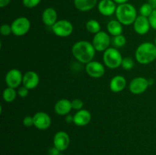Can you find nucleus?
Masks as SVG:
<instances>
[{"label":"nucleus","instance_id":"nucleus-1","mask_svg":"<svg viewBox=\"0 0 156 155\" xmlns=\"http://www.w3.org/2000/svg\"><path fill=\"white\" fill-rule=\"evenodd\" d=\"M95 49L92 43L87 40H80L75 43L72 47V53L78 62L88 64L95 56Z\"/></svg>","mask_w":156,"mask_h":155},{"label":"nucleus","instance_id":"nucleus-25","mask_svg":"<svg viewBox=\"0 0 156 155\" xmlns=\"http://www.w3.org/2000/svg\"><path fill=\"white\" fill-rule=\"evenodd\" d=\"M154 9H152V6L149 4L148 2L144 3L142 5L140 8V14L142 16L146 17V18H149L151 15H152V12Z\"/></svg>","mask_w":156,"mask_h":155},{"label":"nucleus","instance_id":"nucleus-32","mask_svg":"<svg viewBox=\"0 0 156 155\" xmlns=\"http://www.w3.org/2000/svg\"><path fill=\"white\" fill-rule=\"evenodd\" d=\"M149 23H150L151 27L156 30V9L153 10L152 15L149 16Z\"/></svg>","mask_w":156,"mask_h":155},{"label":"nucleus","instance_id":"nucleus-39","mask_svg":"<svg viewBox=\"0 0 156 155\" xmlns=\"http://www.w3.org/2000/svg\"><path fill=\"white\" fill-rule=\"evenodd\" d=\"M154 44H155V46H156V37H155V43H154Z\"/></svg>","mask_w":156,"mask_h":155},{"label":"nucleus","instance_id":"nucleus-15","mask_svg":"<svg viewBox=\"0 0 156 155\" xmlns=\"http://www.w3.org/2000/svg\"><path fill=\"white\" fill-rule=\"evenodd\" d=\"M40 83V77L34 71H28L23 76V86L29 90H33L38 86Z\"/></svg>","mask_w":156,"mask_h":155},{"label":"nucleus","instance_id":"nucleus-14","mask_svg":"<svg viewBox=\"0 0 156 155\" xmlns=\"http://www.w3.org/2000/svg\"><path fill=\"white\" fill-rule=\"evenodd\" d=\"M117 4L114 0H101L98 4V9L101 15L109 17L115 14Z\"/></svg>","mask_w":156,"mask_h":155},{"label":"nucleus","instance_id":"nucleus-33","mask_svg":"<svg viewBox=\"0 0 156 155\" xmlns=\"http://www.w3.org/2000/svg\"><path fill=\"white\" fill-rule=\"evenodd\" d=\"M60 153H61L60 150H59L58 148H56L55 146L51 147L48 150V154L49 155H59Z\"/></svg>","mask_w":156,"mask_h":155},{"label":"nucleus","instance_id":"nucleus-24","mask_svg":"<svg viewBox=\"0 0 156 155\" xmlns=\"http://www.w3.org/2000/svg\"><path fill=\"white\" fill-rule=\"evenodd\" d=\"M111 43H112L113 46H114V47H115V48H122V47H123L126 45V36H123V34L118 35V36H115L113 37Z\"/></svg>","mask_w":156,"mask_h":155},{"label":"nucleus","instance_id":"nucleus-30","mask_svg":"<svg viewBox=\"0 0 156 155\" xmlns=\"http://www.w3.org/2000/svg\"><path fill=\"white\" fill-rule=\"evenodd\" d=\"M23 125H24L25 127H31L34 126V118L33 116H30V115H27V116L24 117L22 121Z\"/></svg>","mask_w":156,"mask_h":155},{"label":"nucleus","instance_id":"nucleus-28","mask_svg":"<svg viewBox=\"0 0 156 155\" xmlns=\"http://www.w3.org/2000/svg\"><path fill=\"white\" fill-rule=\"evenodd\" d=\"M83 106L84 103L80 99H74L73 100H72V107L75 110H81L83 109Z\"/></svg>","mask_w":156,"mask_h":155},{"label":"nucleus","instance_id":"nucleus-13","mask_svg":"<svg viewBox=\"0 0 156 155\" xmlns=\"http://www.w3.org/2000/svg\"><path fill=\"white\" fill-rule=\"evenodd\" d=\"M150 23L149 18L139 15L133 23V29L139 35H145L150 30Z\"/></svg>","mask_w":156,"mask_h":155},{"label":"nucleus","instance_id":"nucleus-9","mask_svg":"<svg viewBox=\"0 0 156 155\" xmlns=\"http://www.w3.org/2000/svg\"><path fill=\"white\" fill-rule=\"evenodd\" d=\"M149 87V81L144 77H136L129 84V90L132 94L139 95L144 93Z\"/></svg>","mask_w":156,"mask_h":155},{"label":"nucleus","instance_id":"nucleus-29","mask_svg":"<svg viewBox=\"0 0 156 155\" xmlns=\"http://www.w3.org/2000/svg\"><path fill=\"white\" fill-rule=\"evenodd\" d=\"M0 32H1V34L2 36H9L12 33V27L9 24H2L1 27H0Z\"/></svg>","mask_w":156,"mask_h":155},{"label":"nucleus","instance_id":"nucleus-4","mask_svg":"<svg viewBox=\"0 0 156 155\" xmlns=\"http://www.w3.org/2000/svg\"><path fill=\"white\" fill-rule=\"evenodd\" d=\"M123 58L118 49L115 47H109L104 52L103 62L105 66L111 69H115L121 66Z\"/></svg>","mask_w":156,"mask_h":155},{"label":"nucleus","instance_id":"nucleus-2","mask_svg":"<svg viewBox=\"0 0 156 155\" xmlns=\"http://www.w3.org/2000/svg\"><path fill=\"white\" fill-rule=\"evenodd\" d=\"M135 58L142 65H147L156 59V46L150 42H145L140 44L136 50Z\"/></svg>","mask_w":156,"mask_h":155},{"label":"nucleus","instance_id":"nucleus-17","mask_svg":"<svg viewBox=\"0 0 156 155\" xmlns=\"http://www.w3.org/2000/svg\"><path fill=\"white\" fill-rule=\"evenodd\" d=\"M43 23L47 27H52L57 21V12L56 9L48 7L44 9L42 13Z\"/></svg>","mask_w":156,"mask_h":155},{"label":"nucleus","instance_id":"nucleus-20","mask_svg":"<svg viewBox=\"0 0 156 155\" xmlns=\"http://www.w3.org/2000/svg\"><path fill=\"white\" fill-rule=\"evenodd\" d=\"M98 0H74L76 9L80 12H88L96 6Z\"/></svg>","mask_w":156,"mask_h":155},{"label":"nucleus","instance_id":"nucleus-26","mask_svg":"<svg viewBox=\"0 0 156 155\" xmlns=\"http://www.w3.org/2000/svg\"><path fill=\"white\" fill-rule=\"evenodd\" d=\"M134 65H135V63H134L133 59L131 57H125L123 59L121 67L124 70H126V71L131 70L132 68H133Z\"/></svg>","mask_w":156,"mask_h":155},{"label":"nucleus","instance_id":"nucleus-8","mask_svg":"<svg viewBox=\"0 0 156 155\" xmlns=\"http://www.w3.org/2000/svg\"><path fill=\"white\" fill-rule=\"evenodd\" d=\"M23 76L24 74H22L19 69L12 68L6 73L5 81L8 87L16 89L22 84Z\"/></svg>","mask_w":156,"mask_h":155},{"label":"nucleus","instance_id":"nucleus-10","mask_svg":"<svg viewBox=\"0 0 156 155\" xmlns=\"http://www.w3.org/2000/svg\"><path fill=\"white\" fill-rule=\"evenodd\" d=\"M86 73L93 78H100L105 74V65L98 61H91L85 65Z\"/></svg>","mask_w":156,"mask_h":155},{"label":"nucleus","instance_id":"nucleus-12","mask_svg":"<svg viewBox=\"0 0 156 155\" xmlns=\"http://www.w3.org/2000/svg\"><path fill=\"white\" fill-rule=\"evenodd\" d=\"M70 143L69 135L64 131H59L53 137V146L59 149L61 152L64 151L69 147Z\"/></svg>","mask_w":156,"mask_h":155},{"label":"nucleus","instance_id":"nucleus-38","mask_svg":"<svg viewBox=\"0 0 156 155\" xmlns=\"http://www.w3.org/2000/svg\"><path fill=\"white\" fill-rule=\"evenodd\" d=\"M148 81H149V86H152V85H153L154 83H155V80H154L153 78H149L148 79Z\"/></svg>","mask_w":156,"mask_h":155},{"label":"nucleus","instance_id":"nucleus-16","mask_svg":"<svg viewBox=\"0 0 156 155\" xmlns=\"http://www.w3.org/2000/svg\"><path fill=\"white\" fill-rule=\"evenodd\" d=\"M73 117H74L73 123L79 127L87 126L91 120V112L87 109H84L77 111L74 114Z\"/></svg>","mask_w":156,"mask_h":155},{"label":"nucleus","instance_id":"nucleus-7","mask_svg":"<svg viewBox=\"0 0 156 155\" xmlns=\"http://www.w3.org/2000/svg\"><path fill=\"white\" fill-rule=\"evenodd\" d=\"M91 43H92L96 51L105 52L110 47L111 40L109 33L101 30L100 32L94 34Z\"/></svg>","mask_w":156,"mask_h":155},{"label":"nucleus","instance_id":"nucleus-18","mask_svg":"<svg viewBox=\"0 0 156 155\" xmlns=\"http://www.w3.org/2000/svg\"><path fill=\"white\" fill-rule=\"evenodd\" d=\"M72 109V101L67 99H61L58 100L54 106L55 112L59 115H68Z\"/></svg>","mask_w":156,"mask_h":155},{"label":"nucleus","instance_id":"nucleus-31","mask_svg":"<svg viewBox=\"0 0 156 155\" xmlns=\"http://www.w3.org/2000/svg\"><path fill=\"white\" fill-rule=\"evenodd\" d=\"M29 94V89L27 88L26 87H20L18 90V94L20 97L21 98H24V97H27Z\"/></svg>","mask_w":156,"mask_h":155},{"label":"nucleus","instance_id":"nucleus-11","mask_svg":"<svg viewBox=\"0 0 156 155\" xmlns=\"http://www.w3.org/2000/svg\"><path fill=\"white\" fill-rule=\"evenodd\" d=\"M34 126L39 130H46L51 126V118L45 112H37L33 115Z\"/></svg>","mask_w":156,"mask_h":155},{"label":"nucleus","instance_id":"nucleus-6","mask_svg":"<svg viewBox=\"0 0 156 155\" xmlns=\"http://www.w3.org/2000/svg\"><path fill=\"white\" fill-rule=\"evenodd\" d=\"M73 25L69 21L62 19L57 21L51 27L52 31L59 37H67L73 32Z\"/></svg>","mask_w":156,"mask_h":155},{"label":"nucleus","instance_id":"nucleus-22","mask_svg":"<svg viewBox=\"0 0 156 155\" xmlns=\"http://www.w3.org/2000/svg\"><path fill=\"white\" fill-rule=\"evenodd\" d=\"M17 94H18V91H16V90L15 88L8 87V88H6L3 91V100L5 102H7V103H12V102H13L15 100V98L17 97Z\"/></svg>","mask_w":156,"mask_h":155},{"label":"nucleus","instance_id":"nucleus-40","mask_svg":"<svg viewBox=\"0 0 156 155\" xmlns=\"http://www.w3.org/2000/svg\"><path fill=\"white\" fill-rule=\"evenodd\" d=\"M59 155H65V154H64V153H59Z\"/></svg>","mask_w":156,"mask_h":155},{"label":"nucleus","instance_id":"nucleus-27","mask_svg":"<svg viewBox=\"0 0 156 155\" xmlns=\"http://www.w3.org/2000/svg\"><path fill=\"white\" fill-rule=\"evenodd\" d=\"M41 0H22V4L27 9H33L41 3Z\"/></svg>","mask_w":156,"mask_h":155},{"label":"nucleus","instance_id":"nucleus-35","mask_svg":"<svg viewBox=\"0 0 156 155\" xmlns=\"http://www.w3.org/2000/svg\"><path fill=\"white\" fill-rule=\"evenodd\" d=\"M73 120H74V117H73V115H70V114H68V115H66V122L67 123L73 122Z\"/></svg>","mask_w":156,"mask_h":155},{"label":"nucleus","instance_id":"nucleus-19","mask_svg":"<svg viewBox=\"0 0 156 155\" xmlns=\"http://www.w3.org/2000/svg\"><path fill=\"white\" fill-rule=\"evenodd\" d=\"M110 89L114 93H120L126 87V80L123 76L116 75L112 78L110 82Z\"/></svg>","mask_w":156,"mask_h":155},{"label":"nucleus","instance_id":"nucleus-23","mask_svg":"<svg viewBox=\"0 0 156 155\" xmlns=\"http://www.w3.org/2000/svg\"><path fill=\"white\" fill-rule=\"evenodd\" d=\"M86 27L87 30H88L89 33H94V34H96L97 33L101 31V24L97 20L95 19H90L87 21L86 23Z\"/></svg>","mask_w":156,"mask_h":155},{"label":"nucleus","instance_id":"nucleus-21","mask_svg":"<svg viewBox=\"0 0 156 155\" xmlns=\"http://www.w3.org/2000/svg\"><path fill=\"white\" fill-rule=\"evenodd\" d=\"M107 30L108 33L113 36H118L123 33V24L117 20H111L107 24Z\"/></svg>","mask_w":156,"mask_h":155},{"label":"nucleus","instance_id":"nucleus-37","mask_svg":"<svg viewBox=\"0 0 156 155\" xmlns=\"http://www.w3.org/2000/svg\"><path fill=\"white\" fill-rule=\"evenodd\" d=\"M116 4L118 5H121V4H124V3H127L129 0H114Z\"/></svg>","mask_w":156,"mask_h":155},{"label":"nucleus","instance_id":"nucleus-5","mask_svg":"<svg viewBox=\"0 0 156 155\" xmlns=\"http://www.w3.org/2000/svg\"><path fill=\"white\" fill-rule=\"evenodd\" d=\"M12 33L17 36H24L30 29V21L26 17H18L11 24Z\"/></svg>","mask_w":156,"mask_h":155},{"label":"nucleus","instance_id":"nucleus-36","mask_svg":"<svg viewBox=\"0 0 156 155\" xmlns=\"http://www.w3.org/2000/svg\"><path fill=\"white\" fill-rule=\"evenodd\" d=\"M147 2L152 6V8L154 10L156 9V0H148Z\"/></svg>","mask_w":156,"mask_h":155},{"label":"nucleus","instance_id":"nucleus-3","mask_svg":"<svg viewBox=\"0 0 156 155\" xmlns=\"http://www.w3.org/2000/svg\"><path fill=\"white\" fill-rule=\"evenodd\" d=\"M117 21L123 25L128 26L133 24L137 18V11L136 8L129 3L118 5L115 12Z\"/></svg>","mask_w":156,"mask_h":155},{"label":"nucleus","instance_id":"nucleus-34","mask_svg":"<svg viewBox=\"0 0 156 155\" xmlns=\"http://www.w3.org/2000/svg\"><path fill=\"white\" fill-rule=\"evenodd\" d=\"M11 2V0H0V7L5 8L9 5V3Z\"/></svg>","mask_w":156,"mask_h":155}]
</instances>
